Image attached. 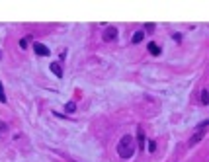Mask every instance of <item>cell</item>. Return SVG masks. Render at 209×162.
<instances>
[{"label": "cell", "instance_id": "cell-9", "mask_svg": "<svg viewBox=\"0 0 209 162\" xmlns=\"http://www.w3.org/2000/svg\"><path fill=\"white\" fill-rule=\"evenodd\" d=\"M201 104H203V106H209V92L207 90H201Z\"/></svg>", "mask_w": 209, "mask_h": 162}, {"label": "cell", "instance_id": "cell-7", "mask_svg": "<svg viewBox=\"0 0 209 162\" xmlns=\"http://www.w3.org/2000/svg\"><path fill=\"white\" fill-rule=\"evenodd\" d=\"M201 137H203V133H201V131H197V133H194V137H191L190 139V147H194L195 143H200V139Z\"/></svg>", "mask_w": 209, "mask_h": 162}, {"label": "cell", "instance_id": "cell-5", "mask_svg": "<svg viewBox=\"0 0 209 162\" xmlns=\"http://www.w3.org/2000/svg\"><path fill=\"white\" fill-rule=\"evenodd\" d=\"M137 139H139V148L145 150V133H143V127H137Z\"/></svg>", "mask_w": 209, "mask_h": 162}, {"label": "cell", "instance_id": "cell-15", "mask_svg": "<svg viewBox=\"0 0 209 162\" xmlns=\"http://www.w3.org/2000/svg\"><path fill=\"white\" fill-rule=\"evenodd\" d=\"M0 61H2V51H0Z\"/></svg>", "mask_w": 209, "mask_h": 162}, {"label": "cell", "instance_id": "cell-2", "mask_svg": "<svg viewBox=\"0 0 209 162\" xmlns=\"http://www.w3.org/2000/svg\"><path fill=\"white\" fill-rule=\"evenodd\" d=\"M104 41L106 43H112V41H115L117 39V28H112V26H110V28H106L104 29Z\"/></svg>", "mask_w": 209, "mask_h": 162}, {"label": "cell", "instance_id": "cell-3", "mask_svg": "<svg viewBox=\"0 0 209 162\" xmlns=\"http://www.w3.org/2000/svg\"><path fill=\"white\" fill-rule=\"evenodd\" d=\"M33 51L37 53L39 57H49L51 51H49V47H45L43 43H33Z\"/></svg>", "mask_w": 209, "mask_h": 162}, {"label": "cell", "instance_id": "cell-4", "mask_svg": "<svg viewBox=\"0 0 209 162\" xmlns=\"http://www.w3.org/2000/svg\"><path fill=\"white\" fill-rule=\"evenodd\" d=\"M51 72L55 74L57 78H63V66H61V63H51Z\"/></svg>", "mask_w": 209, "mask_h": 162}, {"label": "cell", "instance_id": "cell-13", "mask_svg": "<svg viewBox=\"0 0 209 162\" xmlns=\"http://www.w3.org/2000/svg\"><path fill=\"white\" fill-rule=\"evenodd\" d=\"M149 150H151V153L156 150V143H154V141H151V143H149Z\"/></svg>", "mask_w": 209, "mask_h": 162}, {"label": "cell", "instance_id": "cell-11", "mask_svg": "<svg viewBox=\"0 0 209 162\" xmlns=\"http://www.w3.org/2000/svg\"><path fill=\"white\" fill-rule=\"evenodd\" d=\"M65 109H66V111H75V109H76L75 102H69V104H66V106H65Z\"/></svg>", "mask_w": 209, "mask_h": 162}, {"label": "cell", "instance_id": "cell-1", "mask_svg": "<svg viewBox=\"0 0 209 162\" xmlns=\"http://www.w3.org/2000/svg\"><path fill=\"white\" fill-rule=\"evenodd\" d=\"M117 154L121 158H131L135 154V141L131 135H123L121 141L117 143Z\"/></svg>", "mask_w": 209, "mask_h": 162}, {"label": "cell", "instance_id": "cell-6", "mask_svg": "<svg viewBox=\"0 0 209 162\" xmlns=\"http://www.w3.org/2000/svg\"><path fill=\"white\" fill-rule=\"evenodd\" d=\"M147 47H149V53H151V55H154V57L160 55V47H158L156 43H149Z\"/></svg>", "mask_w": 209, "mask_h": 162}, {"label": "cell", "instance_id": "cell-14", "mask_svg": "<svg viewBox=\"0 0 209 162\" xmlns=\"http://www.w3.org/2000/svg\"><path fill=\"white\" fill-rule=\"evenodd\" d=\"M145 28H147V31H154V23H147Z\"/></svg>", "mask_w": 209, "mask_h": 162}, {"label": "cell", "instance_id": "cell-10", "mask_svg": "<svg viewBox=\"0 0 209 162\" xmlns=\"http://www.w3.org/2000/svg\"><path fill=\"white\" fill-rule=\"evenodd\" d=\"M0 102L6 104V94H4V86H2V82H0Z\"/></svg>", "mask_w": 209, "mask_h": 162}, {"label": "cell", "instance_id": "cell-16", "mask_svg": "<svg viewBox=\"0 0 209 162\" xmlns=\"http://www.w3.org/2000/svg\"><path fill=\"white\" fill-rule=\"evenodd\" d=\"M0 129H2V125H0Z\"/></svg>", "mask_w": 209, "mask_h": 162}, {"label": "cell", "instance_id": "cell-12", "mask_svg": "<svg viewBox=\"0 0 209 162\" xmlns=\"http://www.w3.org/2000/svg\"><path fill=\"white\" fill-rule=\"evenodd\" d=\"M28 37H23V39H20V47H22V49H26V47H28Z\"/></svg>", "mask_w": 209, "mask_h": 162}, {"label": "cell", "instance_id": "cell-8", "mask_svg": "<svg viewBox=\"0 0 209 162\" xmlns=\"http://www.w3.org/2000/svg\"><path fill=\"white\" fill-rule=\"evenodd\" d=\"M143 39H145V31H137L133 35V39H131V43H141Z\"/></svg>", "mask_w": 209, "mask_h": 162}]
</instances>
